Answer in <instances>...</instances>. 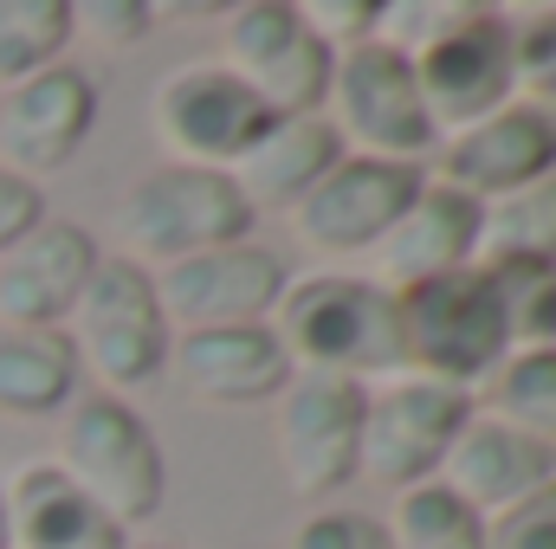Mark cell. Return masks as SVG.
I'll return each mask as SVG.
<instances>
[{
    "mask_svg": "<svg viewBox=\"0 0 556 549\" xmlns=\"http://www.w3.org/2000/svg\"><path fill=\"white\" fill-rule=\"evenodd\" d=\"M273 330L298 375H337V382H389L402 375V330H395V291L363 272H304L285 284Z\"/></svg>",
    "mask_w": 556,
    "mask_h": 549,
    "instance_id": "cell-1",
    "label": "cell"
},
{
    "mask_svg": "<svg viewBox=\"0 0 556 549\" xmlns=\"http://www.w3.org/2000/svg\"><path fill=\"white\" fill-rule=\"evenodd\" d=\"M111 227L124 240V259H137L142 272H162V266H181L194 253L253 240V207L240 201L233 175L155 162L149 175L124 188Z\"/></svg>",
    "mask_w": 556,
    "mask_h": 549,
    "instance_id": "cell-2",
    "label": "cell"
},
{
    "mask_svg": "<svg viewBox=\"0 0 556 549\" xmlns=\"http://www.w3.org/2000/svg\"><path fill=\"white\" fill-rule=\"evenodd\" d=\"M52 465L124 531L149 524L162 511V491H168L155 426L124 395H78L59 413V459Z\"/></svg>",
    "mask_w": 556,
    "mask_h": 549,
    "instance_id": "cell-3",
    "label": "cell"
},
{
    "mask_svg": "<svg viewBox=\"0 0 556 549\" xmlns=\"http://www.w3.org/2000/svg\"><path fill=\"white\" fill-rule=\"evenodd\" d=\"M65 343L78 356V375L98 382V395H130L142 382H155L175 343L162 297H155V272H142L124 253H104L65 317Z\"/></svg>",
    "mask_w": 556,
    "mask_h": 549,
    "instance_id": "cell-4",
    "label": "cell"
},
{
    "mask_svg": "<svg viewBox=\"0 0 556 549\" xmlns=\"http://www.w3.org/2000/svg\"><path fill=\"white\" fill-rule=\"evenodd\" d=\"M395 330H402V375L446 382L459 395L492 382L498 362L511 356L492 284L479 266L415 284V291H395Z\"/></svg>",
    "mask_w": 556,
    "mask_h": 549,
    "instance_id": "cell-5",
    "label": "cell"
},
{
    "mask_svg": "<svg viewBox=\"0 0 556 549\" xmlns=\"http://www.w3.org/2000/svg\"><path fill=\"white\" fill-rule=\"evenodd\" d=\"M324 124L337 130L343 155H376V162L427 168V155L440 149V130H433V117L420 104L408 52H395L382 39L337 52L330 91H324Z\"/></svg>",
    "mask_w": 556,
    "mask_h": 549,
    "instance_id": "cell-6",
    "label": "cell"
},
{
    "mask_svg": "<svg viewBox=\"0 0 556 549\" xmlns=\"http://www.w3.org/2000/svg\"><path fill=\"white\" fill-rule=\"evenodd\" d=\"M420 85V104L433 117L440 137L492 117L498 104H511V13L479 7V0H446V20L433 26V39L408 52Z\"/></svg>",
    "mask_w": 556,
    "mask_h": 549,
    "instance_id": "cell-7",
    "label": "cell"
},
{
    "mask_svg": "<svg viewBox=\"0 0 556 549\" xmlns=\"http://www.w3.org/2000/svg\"><path fill=\"white\" fill-rule=\"evenodd\" d=\"M278 117L220 65V59H194L162 72V85L149 91V130L162 142V162L175 168H214L233 175V162L273 130Z\"/></svg>",
    "mask_w": 556,
    "mask_h": 549,
    "instance_id": "cell-8",
    "label": "cell"
},
{
    "mask_svg": "<svg viewBox=\"0 0 556 549\" xmlns=\"http://www.w3.org/2000/svg\"><path fill=\"white\" fill-rule=\"evenodd\" d=\"M220 65L273 117H324L337 52L304 26L298 0H240L220 20Z\"/></svg>",
    "mask_w": 556,
    "mask_h": 549,
    "instance_id": "cell-9",
    "label": "cell"
},
{
    "mask_svg": "<svg viewBox=\"0 0 556 549\" xmlns=\"http://www.w3.org/2000/svg\"><path fill=\"white\" fill-rule=\"evenodd\" d=\"M472 420V395L427 382V375H389L363 395V452H356V478L382 485V491H415L427 478H440L446 446L459 439V426Z\"/></svg>",
    "mask_w": 556,
    "mask_h": 549,
    "instance_id": "cell-10",
    "label": "cell"
},
{
    "mask_svg": "<svg viewBox=\"0 0 556 549\" xmlns=\"http://www.w3.org/2000/svg\"><path fill=\"white\" fill-rule=\"evenodd\" d=\"M363 382L291 375L273 401V452L298 498H337L356 478L363 452Z\"/></svg>",
    "mask_w": 556,
    "mask_h": 549,
    "instance_id": "cell-11",
    "label": "cell"
},
{
    "mask_svg": "<svg viewBox=\"0 0 556 549\" xmlns=\"http://www.w3.org/2000/svg\"><path fill=\"white\" fill-rule=\"evenodd\" d=\"M427 168L408 162H376V155H343L285 220L291 240L317 259H369V246L402 220V207L420 194Z\"/></svg>",
    "mask_w": 556,
    "mask_h": 549,
    "instance_id": "cell-12",
    "label": "cell"
},
{
    "mask_svg": "<svg viewBox=\"0 0 556 549\" xmlns=\"http://www.w3.org/2000/svg\"><path fill=\"white\" fill-rule=\"evenodd\" d=\"M285 284L291 272L273 246L240 240V246H214L181 266H162L155 297H162L168 330H233V323H273Z\"/></svg>",
    "mask_w": 556,
    "mask_h": 549,
    "instance_id": "cell-13",
    "label": "cell"
},
{
    "mask_svg": "<svg viewBox=\"0 0 556 549\" xmlns=\"http://www.w3.org/2000/svg\"><path fill=\"white\" fill-rule=\"evenodd\" d=\"M544 175H556V117L525 104V98H511L492 117L440 137V149H433V181L459 188L479 207L505 201V194H518Z\"/></svg>",
    "mask_w": 556,
    "mask_h": 549,
    "instance_id": "cell-14",
    "label": "cell"
},
{
    "mask_svg": "<svg viewBox=\"0 0 556 549\" xmlns=\"http://www.w3.org/2000/svg\"><path fill=\"white\" fill-rule=\"evenodd\" d=\"M91 124H98V85L85 65L59 59L39 78L0 91V168L39 188V175H59L85 149Z\"/></svg>",
    "mask_w": 556,
    "mask_h": 549,
    "instance_id": "cell-15",
    "label": "cell"
},
{
    "mask_svg": "<svg viewBox=\"0 0 556 549\" xmlns=\"http://www.w3.org/2000/svg\"><path fill=\"white\" fill-rule=\"evenodd\" d=\"M168 375L201 408H273L298 369L273 323H233V330H175Z\"/></svg>",
    "mask_w": 556,
    "mask_h": 549,
    "instance_id": "cell-16",
    "label": "cell"
},
{
    "mask_svg": "<svg viewBox=\"0 0 556 549\" xmlns=\"http://www.w3.org/2000/svg\"><path fill=\"white\" fill-rule=\"evenodd\" d=\"M104 259L98 233L78 220H39L20 246L0 253V323L13 330H65L78 291Z\"/></svg>",
    "mask_w": 556,
    "mask_h": 549,
    "instance_id": "cell-17",
    "label": "cell"
},
{
    "mask_svg": "<svg viewBox=\"0 0 556 549\" xmlns=\"http://www.w3.org/2000/svg\"><path fill=\"white\" fill-rule=\"evenodd\" d=\"M479 259V201H466L446 181H420V194L402 207V220L369 246V272L382 291H415L446 272H466Z\"/></svg>",
    "mask_w": 556,
    "mask_h": 549,
    "instance_id": "cell-18",
    "label": "cell"
},
{
    "mask_svg": "<svg viewBox=\"0 0 556 549\" xmlns=\"http://www.w3.org/2000/svg\"><path fill=\"white\" fill-rule=\"evenodd\" d=\"M544 478H556V452L538 446L531 433L505 426L498 413H479L459 426V439L446 446L440 459V485L472 511V518H498L511 511L518 498H531Z\"/></svg>",
    "mask_w": 556,
    "mask_h": 549,
    "instance_id": "cell-19",
    "label": "cell"
},
{
    "mask_svg": "<svg viewBox=\"0 0 556 549\" xmlns=\"http://www.w3.org/2000/svg\"><path fill=\"white\" fill-rule=\"evenodd\" d=\"M7 505V549H130V531L111 524L52 459L20 465L0 485Z\"/></svg>",
    "mask_w": 556,
    "mask_h": 549,
    "instance_id": "cell-20",
    "label": "cell"
},
{
    "mask_svg": "<svg viewBox=\"0 0 556 549\" xmlns=\"http://www.w3.org/2000/svg\"><path fill=\"white\" fill-rule=\"evenodd\" d=\"M337 162H343V142L324 117H278L273 130L233 162V188L253 207V220L260 214H291Z\"/></svg>",
    "mask_w": 556,
    "mask_h": 549,
    "instance_id": "cell-21",
    "label": "cell"
},
{
    "mask_svg": "<svg viewBox=\"0 0 556 549\" xmlns=\"http://www.w3.org/2000/svg\"><path fill=\"white\" fill-rule=\"evenodd\" d=\"M78 401V356L65 330H13L0 323V413L52 420Z\"/></svg>",
    "mask_w": 556,
    "mask_h": 549,
    "instance_id": "cell-22",
    "label": "cell"
},
{
    "mask_svg": "<svg viewBox=\"0 0 556 549\" xmlns=\"http://www.w3.org/2000/svg\"><path fill=\"white\" fill-rule=\"evenodd\" d=\"M472 266L492 284V304H498V323H505L511 356L518 349H556V259L485 253Z\"/></svg>",
    "mask_w": 556,
    "mask_h": 549,
    "instance_id": "cell-23",
    "label": "cell"
},
{
    "mask_svg": "<svg viewBox=\"0 0 556 549\" xmlns=\"http://www.w3.org/2000/svg\"><path fill=\"white\" fill-rule=\"evenodd\" d=\"M72 46V0H0V91L39 78Z\"/></svg>",
    "mask_w": 556,
    "mask_h": 549,
    "instance_id": "cell-24",
    "label": "cell"
},
{
    "mask_svg": "<svg viewBox=\"0 0 556 549\" xmlns=\"http://www.w3.org/2000/svg\"><path fill=\"white\" fill-rule=\"evenodd\" d=\"M382 531L395 549H485V518H472L440 478H427L415 491H395Z\"/></svg>",
    "mask_w": 556,
    "mask_h": 549,
    "instance_id": "cell-25",
    "label": "cell"
},
{
    "mask_svg": "<svg viewBox=\"0 0 556 549\" xmlns=\"http://www.w3.org/2000/svg\"><path fill=\"white\" fill-rule=\"evenodd\" d=\"M485 413H498L505 426L531 433L538 446L556 452V349H518L498 362Z\"/></svg>",
    "mask_w": 556,
    "mask_h": 549,
    "instance_id": "cell-26",
    "label": "cell"
},
{
    "mask_svg": "<svg viewBox=\"0 0 556 549\" xmlns=\"http://www.w3.org/2000/svg\"><path fill=\"white\" fill-rule=\"evenodd\" d=\"M485 253H525V259H556V175L485 201L479 207V259Z\"/></svg>",
    "mask_w": 556,
    "mask_h": 549,
    "instance_id": "cell-27",
    "label": "cell"
},
{
    "mask_svg": "<svg viewBox=\"0 0 556 549\" xmlns=\"http://www.w3.org/2000/svg\"><path fill=\"white\" fill-rule=\"evenodd\" d=\"M511 91L556 117V7L511 20Z\"/></svg>",
    "mask_w": 556,
    "mask_h": 549,
    "instance_id": "cell-28",
    "label": "cell"
},
{
    "mask_svg": "<svg viewBox=\"0 0 556 549\" xmlns=\"http://www.w3.org/2000/svg\"><path fill=\"white\" fill-rule=\"evenodd\" d=\"M72 33L98 39L104 52H137L155 33V7L149 0H72Z\"/></svg>",
    "mask_w": 556,
    "mask_h": 549,
    "instance_id": "cell-29",
    "label": "cell"
},
{
    "mask_svg": "<svg viewBox=\"0 0 556 549\" xmlns=\"http://www.w3.org/2000/svg\"><path fill=\"white\" fill-rule=\"evenodd\" d=\"M485 549H556V478H544L511 511L485 518Z\"/></svg>",
    "mask_w": 556,
    "mask_h": 549,
    "instance_id": "cell-30",
    "label": "cell"
},
{
    "mask_svg": "<svg viewBox=\"0 0 556 549\" xmlns=\"http://www.w3.org/2000/svg\"><path fill=\"white\" fill-rule=\"evenodd\" d=\"M285 549H395L389 544V531H382V518H369V511H343V505H324V511H311Z\"/></svg>",
    "mask_w": 556,
    "mask_h": 549,
    "instance_id": "cell-31",
    "label": "cell"
},
{
    "mask_svg": "<svg viewBox=\"0 0 556 549\" xmlns=\"http://www.w3.org/2000/svg\"><path fill=\"white\" fill-rule=\"evenodd\" d=\"M298 13H304V26H311L330 52L369 46V39L382 33V0H304Z\"/></svg>",
    "mask_w": 556,
    "mask_h": 549,
    "instance_id": "cell-32",
    "label": "cell"
},
{
    "mask_svg": "<svg viewBox=\"0 0 556 549\" xmlns=\"http://www.w3.org/2000/svg\"><path fill=\"white\" fill-rule=\"evenodd\" d=\"M39 220H46V194H39L33 181H20V175H7V168H0V253H7V246H20Z\"/></svg>",
    "mask_w": 556,
    "mask_h": 549,
    "instance_id": "cell-33",
    "label": "cell"
},
{
    "mask_svg": "<svg viewBox=\"0 0 556 549\" xmlns=\"http://www.w3.org/2000/svg\"><path fill=\"white\" fill-rule=\"evenodd\" d=\"M0 549H7V505H0Z\"/></svg>",
    "mask_w": 556,
    "mask_h": 549,
    "instance_id": "cell-34",
    "label": "cell"
},
{
    "mask_svg": "<svg viewBox=\"0 0 556 549\" xmlns=\"http://www.w3.org/2000/svg\"><path fill=\"white\" fill-rule=\"evenodd\" d=\"M130 549H181V544H130Z\"/></svg>",
    "mask_w": 556,
    "mask_h": 549,
    "instance_id": "cell-35",
    "label": "cell"
}]
</instances>
